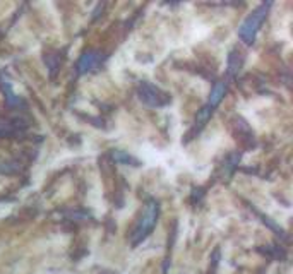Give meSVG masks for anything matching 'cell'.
I'll return each mask as SVG.
<instances>
[{"label": "cell", "instance_id": "6da1fadb", "mask_svg": "<svg viewBox=\"0 0 293 274\" xmlns=\"http://www.w3.org/2000/svg\"><path fill=\"white\" fill-rule=\"evenodd\" d=\"M158 216H160L158 202H156V200H149V202L146 204L144 211H142L141 218H139V221L135 223L134 231H132V235H131L132 245H137L139 242H142L149 233H151L153 228L156 226Z\"/></svg>", "mask_w": 293, "mask_h": 274}, {"label": "cell", "instance_id": "7a4b0ae2", "mask_svg": "<svg viewBox=\"0 0 293 274\" xmlns=\"http://www.w3.org/2000/svg\"><path fill=\"white\" fill-rule=\"evenodd\" d=\"M271 5H273L271 2L261 3V5L257 7L256 10H252V12L247 16V19L243 21L242 26L239 27V36L242 38L243 43H245V45H252L254 41H256L257 31H259L261 24L266 21L267 12H269Z\"/></svg>", "mask_w": 293, "mask_h": 274}, {"label": "cell", "instance_id": "3957f363", "mask_svg": "<svg viewBox=\"0 0 293 274\" xmlns=\"http://www.w3.org/2000/svg\"><path fill=\"white\" fill-rule=\"evenodd\" d=\"M137 96L146 106H151V108H160V106H165L170 101L168 95L161 91L156 86L149 84V82H142L137 89Z\"/></svg>", "mask_w": 293, "mask_h": 274}, {"label": "cell", "instance_id": "277c9868", "mask_svg": "<svg viewBox=\"0 0 293 274\" xmlns=\"http://www.w3.org/2000/svg\"><path fill=\"white\" fill-rule=\"evenodd\" d=\"M101 57L98 51H86L78 62V72L79 74H86V72L93 71L98 64H100Z\"/></svg>", "mask_w": 293, "mask_h": 274}, {"label": "cell", "instance_id": "5b68a950", "mask_svg": "<svg viewBox=\"0 0 293 274\" xmlns=\"http://www.w3.org/2000/svg\"><path fill=\"white\" fill-rule=\"evenodd\" d=\"M225 95H226V82H218V84H214V88L209 93V100H208L209 108L214 110L216 106L221 103V100L225 98Z\"/></svg>", "mask_w": 293, "mask_h": 274}, {"label": "cell", "instance_id": "8992f818", "mask_svg": "<svg viewBox=\"0 0 293 274\" xmlns=\"http://www.w3.org/2000/svg\"><path fill=\"white\" fill-rule=\"evenodd\" d=\"M111 158H113L117 163H125V165H137V159L132 158L129 152H124V151H113V152H111Z\"/></svg>", "mask_w": 293, "mask_h": 274}, {"label": "cell", "instance_id": "52a82bcc", "mask_svg": "<svg viewBox=\"0 0 293 274\" xmlns=\"http://www.w3.org/2000/svg\"><path fill=\"white\" fill-rule=\"evenodd\" d=\"M240 65H242V58H240V53L239 51H232L230 53V58H228V69L232 74H235L237 71L240 69Z\"/></svg>", "mask_w": 293, "mask_h": 274}, {"label": "cell", "instance_id": "ba28073f", "mask_svg": "<svg viewBox=\"0 0 293 274\" xmlns=\"http://www.w3.org/2000/svg\"><path fill=\"white\" fill-rule=\"evenodd\" d=\"M211 113H213V110L209 108L208 105L202 106V108L199 110L197 117H195V124H199V125H202V124H206V122H208L209 117H211Z\"/></svg>", "mask_w": 293, "mask_h": 274}, {"label": "cell", "instance_id": "9c48e42d", "mask_svg": "<svg viewBox=\"0 0 293 274\" xmlns=\"http://www.w3.org/2000/svg\"><path fill=\"white\" fill-rule=\"evenodd\" d=\"M9 132H10V125L0 120V136H3V134H9Z\"/></svg>", "mask_w": 293, "mask_h": 274}]
</instances>
